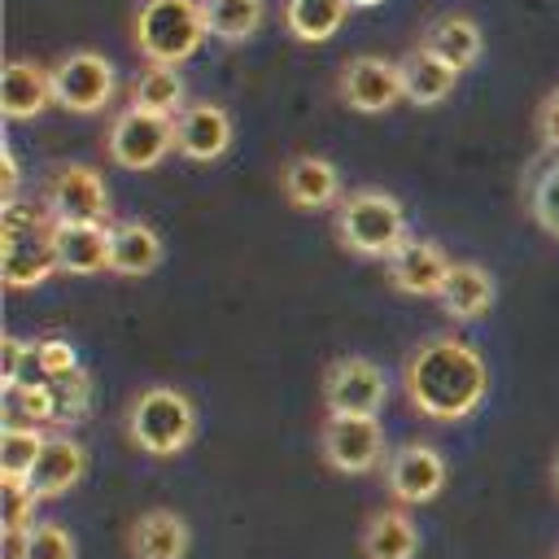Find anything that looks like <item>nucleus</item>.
<instances>
[{"label": "nucleus", "mask_w": 559, "mask_h": 559, "mask_svg": "<svg viewBox=\"0 0 559 559\" xmlns=\"http://www.w3.org/2000/svg\"><path fill=\"white\" fill-rule=\"evenodd\" d=\"M402 389H406V402L419 415H428L437 424H454V419H467L485 402L489 367H485V354L472 341L428 336L406 354Z\"/></svg>", "instance_id": "obj_1"}, {"label": "nucleus", "mask_w": 559, "mask_h": 559, "mask_svg": "<svg viewBox=\"0 0 559 559\" xmlns=\"http://www.w3.org/2000/svg\"><path fill=\"white\" fill-rule=\"evenodd\" d=\"M52 210L26 197H9L0 205V280L9 288H39L57 271L52 245Z\"/></svg>", "instance_id": "obj_2"}, {"label": "nucleus", "mask_w": 559, "mask_h": 559, "mask_svg": "<svg viewBox=\"0 0 559 559\" xmlns=\"http://www.w3.org/2000/svg\"><path fill=\"white\" fill-rule=\"evenodd\" d=\"M127 437L144 454L170 459V454L188 450V441L197 437V406L188 402V393H179L170 384L140 389L135 402L127 406Z\"/></svg>", "instance_id": "obj_3"}, {"label": "nucleus", "mask_w": 559, "mask_h": 559, "mask_svg": "<svg viewBox=\"0 0 559 559\" xmlns=\"http://www.w3.org/2000/svg\"><path fill=\"white\" fill-rule=\"evenodd\" d=\"M336 240L362 258H389L406 240V210L384 188H358L336 205Z\"/></svg>", "instance_id": "obj_4"}, {"label": "nucleus", "mask_w": 559, "mask_h": 559, "mask_svg": "<svg viewBox=\"0 0 559 559\" xmlns=\"http://www.w3.org/2000/svg\"><path fill=\"white\" fill-rule=\"evenodd\" d=\"M131 35L135 48L148 57V66H183L210 31L201 0H144Z\"/></svg>", "instance_id": "obj_5"}, {"label": "nucleus", "mask_w": 559, "mask_h": 559, "mask_svg": "<svg viewBox=\"0 0 559 559\" xmlns=\"http://www.w3.org/2000/svg\"><path fill=\"white\" fill-rule=\"evenodd\" d=\"M105 148H109V157L122 170H153L175 148V118H162V114H148V109L127 105L109 122Z\"/></svg>", "instance_id": "obj_6"}, {"label": "nucleus", "mask_w": 559, "mask_h": 559, "mask_svg": "<svg viewBox=\"0 0 559 559\" xmlns=\"http://www.w3.org/2000/svg\"><path fill=\"white\" fill-rule=\"evenodd\" d=\"M48 74H52V100L70 114H100L118 92L114 66L100 52H87V48L61 57Z\"/></svg>", "instance_id": "obj_7"}, {"label": "nucleus", "mask_w": 559, "mask_h": 559, "mask_svg": "<svg viewBox=\"0 0 559 559\" xmlns=\"http://www.w3.org/2000/svg\"><path fill=\"white\" fill-rule=\"evenodd\" d=\"M389 397V380L384 371L362 358V354H345L323 371V402L328 415H371L380 419V406Z\"/></svg>", "instance_id": "obj_8"}, {"label": "nucleus", "mask_w": 559, "mask_h": 559, "mask_svg": "<svg viewBox=\"0 0 559 559\" xmlns=\"http://www.w3.org/2000/svg\"><path fill=\"white\" fill-rule=\"evenodd\" d=\"M323 463L336 472H371L384 463V428L371 415H328L319 432Z\"/></svg>", "instance_id": "obj_9"}, {"label": "nucleus", "mask_w": 559, "mask_h": 559, "mask_svg": "<svg viewBox=\"0 0 559 559\" xmlns=\"http://www.w3.org/2000/svg\"><path fill=\"white\" fill-rule=\"evenodd\" d=\"M384 485L397 502L419 507L445 489V459L428 441H406L384 459Z\"/></svg>", "instance_id": "obj_10"}, {"label": "nucleus", "mask_w": 559, "mask_h": 559, "mask_svg": "<svg viewBox=\"0 0 559 559\" xmlns=\"http://www.w3.org/2000/svg\"><path fill=\"white\" fill-rule=\"evenodd\" d=\"M341 100H345L349 109H358V114H384V109H393L397 100H406L397 61L371 57V52L345 61V70H341Z\"/></svg>", "instance_id": "obj_11"}, {"label": "nucleus", "mask_w": 559, "mask_h": 559, "mask_svg": "<svg viewBox=\"0 0 559 559\" xmlns=\"http://www.w3.org/2000/svg\"><path fill=\"white\" fill-rule=\"evenodd\" d=\"M450 253L437 245V240H419V236H406L389 258H384V271H389V284L397 293H411V297H437L445 275H450Z\"/></svg>", "instance_id": "obj_12"}, {"label": "nucleus", "mask_w": 559, "mask_h": 559, "mask_svg": "<svg viewBox=\"0 0 559 559\" xmlns=\"http://www.w3.org/2000/svg\"><path fill=\"white\" fill-rule=\"evenodd\" d=\"M48 210L57 223H105L109 188L92 166H61L48 183Z\"/></svg>", "instance_id": "obj_13"}, {"label": "nucleus", "mask_w": 559, "mask_h": 559, "mask_svg": "<svg viewBox=\"0 0 559 559\" xmlns=\"http://www.w3.org/2000/svg\"><path fill=\"white\" fill-rule=\"evenodd\" d=\"M231 114L210 100H197L175 118V153L188 162H218L231 148Z\"/></svg>", "instance_id": "obj_14"}, {"label": "nucleus", "mask_w": 559, "mask_h": 559, "mask_svg": "<svg viewBox=\"0 0 559 559\" xmlns=\"http://www.w3.org/2000/svg\"><path fill=\"white\" fill-rule=\"evenodd\" d=\"M280 183H284V197L297 205V210H328V205H341V170L328 162V157H314V153H297L284 162L280 170Z\"/></svg>", "instance_id": "obj_15"}, {"label": "nucleus", "mask_w": 559, "mask_h": 559, "mask_svg": "<svg viewBox=\"0 0 559 559\" xmlns=\"http://www.w3.org/2000/svg\"><path fill=\"white\" fill-rule=\"evenodd\" d=\"M83 472H87V450L70 432H48L26 485H31L35 498H57V493L74 489L83 480Z\"/></svg>", "instance_id": "obj_16"}, {"label": "nucleus", "mask_w": 559, "mask_h": 559, "mask_svg": "<svg viewBox=\"0 0 559 559\" xmlns=\"http://www.w3.org/2000/svg\"><path fill=\"white\" fill-rule=\"evenodd\" d=\"M48 105H52V74L39 70L35 61H22V57L4 61V70H0V109H4V118L9 122H31Z\"/></svg>", "instance_id": "obj_17"}, {"label": "nucleus", "mask_w": 559, "mask_h": 559, "mask_svg": "<svg viewBox=\"0 0 559 559\" xmlns=\"http://www.w3.org/2000/svg\"><path fill=\"white\" fill-rule=\"evenodd\" d=\"M57 271L66 275H96L109 271V227L105 223H57Z\"/></svg>", "instance_id": "obj_18"}, {"label": "nucleus", "mask_w": 559, "mask_h": 559, "mask_svg": "<svg viewBox=\"0 0 559 559\" xmlns=\"http://www.w3.org/2000/svg\"><path fill=\"white\" fill-rule=\"evenodd\" d=\"M192 546L188 520L170 507H153L131 524V555L135 559H183Z\"/></svg>", "instance_id": "obj_19"}, {"label": "nucleus", "mask_w": 559, "mask_h": 559, "mask_svg": "<svg viewBox=\"0 0 559 559\" xmlns=\"http://www.w3.org/2000/svg\"><path fill=\"white\" fill-rule=\"evenodd\" d=\"M437 301H441V310L450 319L472 323L493 306V275L480 262H454L445 284H441V293H437Z\"/></svg>", "instance_id": "obj_20"}, {"label": "nucleus", "mask_w": 559, "mask_h": 559, "mask_svg": "<svg viewBox=\"0 0 559 559\" xmlns=\"http://www.w3.org/2000/svg\"><path fill=\"white\" fill-rule=\"evenodd\" d=\"M424 48L437 52L445 66H454V70L463 74L467 66L480 61L485 35H480V26H476L467 13H441L437 22H428V31H424Z\"/></svg>", "instance_id": "obj_21"}, {"label": "nucleus", "mask_w": 559, "mask_h": 559, "mask_svg": "<svg viewBox=\"0 0 559 559\" xmlns=\"http://www.w3.org/2000/svg\"><path fill=\"white\" fill-rule=\"evenodd\" d=\"M157 262H162V236L148 223L127 218V223L109 227V271L114 275H148V271H157Z\"/></svg>", "instance_id": "obj_22"}, {"label": "nucleus", "mask_w": 559, "mask_h": 559, "mask_svg": "<svg viewBox=\"0 0 559 559\" xmlns=\"http://www.w3.org/2000/svg\"><path fill=\"white\" fill-rule=\"evenodd\" d=\"M397 70H402V92H406L411 105H441V100L454 92V83H459V70L445 66V61H441L437 52H428L424 44H419L415 52H406V57L397 61Z\"/></svg>", "instance_id": "obj_23"}, {"label": "nucleus", "mask_w": 559, "mask_h": 559, "mask_svg": "<svg viewBox=\"0 0 559 559\" xmlns=\"http://www.w3.org/2000/svg\"><path fill=\"white\" fill-rule=\"evenodd\" d=\"M131 105L162 114V118H179L188 109V83H183L179 66H144L131 79Z\"/></svg>", "instance_id": "obj_24"}, {"label": "nucleus", "mask_w": 559, "mask_h": 559, "mask_svg": "<svg viewBox=\"0 0 559 559\" xmlns=\"http://www.w3.org/2000/svg\"><path fill=\"white\" fill-rule=\"evenodd\" d=\"M367 559H415L419 550V528L406 511H376L358 537Z\"/></svg>", "instance_id": "obj_25"}, {"label": "nucleus", "mask_w": 559, "mask_h": 559, "mask_svg": "<svg viewBox=\"0 0 559 559\" xmlns=\"http://www.w3.org/2000/svg\"><path fill=\"white\" fill-rule=\"evenodd\" d=\"M349 9V0H284V26L301 44H323L345 26Z\"/></svg>", "instance_id": "obj_26"}, {"label": "nucleus", "mask_w": 559, "mask_h": 559, "mask_svg": "<svg viewBox=\"0 0 559 559\" xmlns=\"http://www.w3.org/2000/svg\"><path fill=\"white\" fill-rule=\"evenodd\" d=\"M201 13H205V31L223 44H240L249 35H258L262 17H266V4L262 0H201Z\"/></svg>", "instance_id": "obj_27"}, {"label": "nucleus", "mask_w": 559, "mask_h": 559, "mask_svg": "<svg viewBox=\"0 0 559 559\" xmlns=\"http://www.w3.org/2000/svg\"><path fill=\"white\" fill-rule=\"evenodd\" d=\"M57 419V397L48 380H22L4 389V428H39Z\"/></svg>", "instance_id": "obj_28"}, {"label": "nucleus", "mask_w": 559, "mask_h": 559, "mask_svg": "<svg viewBox=\"0 0 559 559\" xmlns=\"http://www.w3.org/2000/svg\"><path fill=\"white\" fill-rule=\"evenodd\" d=\"M48 432L44 428H4L0 437V480H26Z\"/></svg>", "instance_id": "obj_29"}, {"label": "nucleus", "mask_w": 559, "mask_h": 559, "mask_svg": "<svg viewBox=\"0 0 559 559\" xmlns=\"http://www.w3.org/2000/svg\"><path fill=\"white\" fill-rule=\"evenodd\" d=\"M48 384H52V397H57V424H79V419H87V411H92V376H87L83 367L66 371V376H57V380H48Z\"/></svg>", "instance_id": "obj_30"}, {"label": "nucleus", "mask_w": 559, "mask_h": 559, "mask_svg": "<svg viewBox=\"0 0 559 559\" xmlns=\"http://www.w3.org/2000/svg\"><path fill=\"white\" fill-rule=\"evenodd\" d=\"M17 559H79V546L74 537L52 524V520H39L22 542H17Z\"/></svg>", "instance_id": "obj_31"}, {"label": "nucleus", "mask_w": 559, "mask_h": 559, "mask_svg": "<svg viewBox=\"0 0 559 559\" xmlns=\"http://www.w3.org/2000/svg\"><path fill=\"white\" fill-rule=\"evenodd\" d=\"M4 485V537L17 546L39 520H35V493H31V485L26 480H0Z\"/></svg>", "instance_id": "obj_32"}, {"label": "nucleus", "mask_w": 559, "mask_h": 559, "mask_svg": "<svg viewBox=\"0 0 559 559\" xmlns=\"http://www.w3.org/2000/svg\"><path fill=\"white\" fill-rule=\"evenodd\" d=\"M528 210H533V218H537L542 231L559 236V157L537 175V183L528 192Z\"/></svg>", "instance_id": "obj_33"}, {"label": "nucleus", "mask_w": 559, "mask_h": 559, "mask_svg": "<svg viewBox=\"0 0 559 559\" xmlns=\"http://www.w3.org/2000/svg\"><path fill=\"white\" fill-rule=\"evenodd\" d=\"M26 367H35V341H22V336H4L0 341V384L13 389L26 380Z\"/></svg>", "instance_id": "obj_34"}, {"label": "nucleus", "mask_w": 559, "mask_h": 559, "mask_svg": "<svg viewBox=\"0 0 559 559\" xmlns=\"http://www.w3.org/2000/svg\"><path fill=\"white\" fill-rule=\"evenodd\" d=\"M74 367H79V358H74L70 341H61V336L35 341V371H39V380H57V376H66Z\"/></svg>", "instance_id": "obj_35"}, {"label": "nucleus", "mask_w": 559, "mask_h": 559, "mask_svg": "<svg viewBox=\"0 0 559 559\" xmlns=\"http://www.w3.org/2000/svg\"><path fill=\"white\" fill-rule=\"evenodd\" d=\"M537 131H542V144H546L550 153H559V87L542 100V109H537Z\"/></svg>", "instance_id": "obj_36"}, {"label": "nucleus", "mask_w": 559, "mask_h": 559, "mask_svg": "<svg viewBox=\"0 0 559 559\" xmlns=\"http://www.w3.org/2000/svg\"><path fill=\"white\" fill-rule=\"evenodd\" d=\"M0 162H4V201H9V197H22V192H17L22 170H17V153H13V144H0Z\"/></svg>", "instance_id": "obj_37"}, {"label": "nucleus", "mask_w": 559, "mask_h": 559, "mask_svg": "<svg viewBox=\"0 0 559 559\" xmlns=\"http://www.w3.org/2000/svg\"><path fill=\"white\" fill-rule=\"evenodd\" d=\"M354 9H376V4H384V0H349Z\"/></svg>", "instance_id": "obj_38"}, {"label": "nucleus", "mask_w": 559, "mask_h": 559, "mask_svg": "<svg viewBox=\"0 0 559 559\" xmlns=\"http://www.w3.org/2000/svg\"><path fill=\"white\" fill-rule=\"evenodd\" d=\"M555 489H559V459H555Z\"/></svg>", "instance_id": "obj_39"}]
</instances>
